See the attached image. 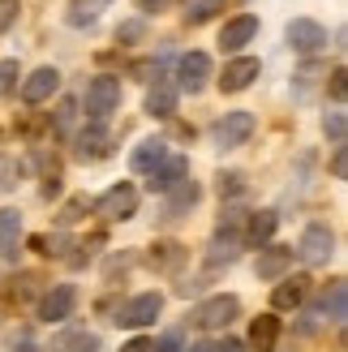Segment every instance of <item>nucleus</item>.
Masks as SVG:
<instances>
[{"label": "nucleus", "mask_w": 348, "mask_h": 352, "mask_svg": "<svg viewBox=\"0 0 348 352\" xmlns=\"http://www.w3.org/2000/svg\"><path fill=\"white\" fill-rule=\"evenodd\" d=\"M232 318H241V301L237 296H211V301H202L194 314H189V322L198 331H224Z\"/></svg>", "instance_id": "f257e3e1"}, {"label": "nucleus", "mask_w": 348, "mask_h": 352, "mask_svg": "<svg viewBox=\"0 0 348 352\" xmlns=\"http://www.w3.org/2000/svg\"><path fill=\"white\" fill-rule=\"evenodd\" d=\"M116 108H120V82L112 74L91 78V86H86V116L103 120V116H112Z\"/></svg>", "instance_id": "f03ea898"}, {"label": "nucleus", "mask_w": 348, "mask_h": 352, "mask_svg": "<svg viewBox=\"0 0 348 352\" xmlns=\"http://www.w3.org/2000/svg\"><path fill=\"white\" fill-rule=\"evenodd\" d=\"M160 309H164V296L160 292H138L133 301H125L116 309V327H129V331H138V327H146V322H155L160 318Z\"/></svg>", "instance_id": "7ed1b4c3"}, {"label": "nucleus", "mask_w": 348, "mask_h": 352, "mask_svg": "<svg viewBox=\"0 0 348 352\" xmlns=\"http://www.w3.org/2000/svg\"><path fill=\"white\" fill-rule=\"evenodd\" d=\"M133 210H138V189H133L129 181L112 185V189L95 202V215H103V219H133Z\"/></svg>", "instance_id": "20e7f679"}, {"label": "nucleus", "mask_w": 348, "mask_h": 352, "mask_svg": "<svg viewBox=\"0 0 348 352\" xmlns=\"http://www.w3.org/2000/svg\"><path fill=\"white\" fill-rule=\"evenodd\" d=\"M331 245H336L331 228H327V223H309L305 232H301V245H297V254L309 262V267H323V262L331 258Z\"/></svg>", "instance_id": "39448f33"}, {"label": "nucleus", "mask_w": 348, "mask_h": 352, "mask_svg": "<svg viewBox=\"0 0 348 352\" xmlns=\"http://www.w3.org/2000/svg\"><path fill=\"white\" fill-rule=\"evenodd\" d=\"M288 47L301 52V56H314L318 47H327V30L318 22H309V17H292L288 22Z\"/></svg>", "instance_id": "423d86ee"}, {"label": "nucleus", "mask_w": 348, "mask_h": 352, "mask_svg": "<svg viewBox=\"0 0 348 352\" xmlns=\"http://www.w3.org/2000/svg\"><path fill=\"white\" fill-rule=\"evenodd\" d=\"M250 133H254V112H228L215 125V146L219 151H237Z\"/></svg>", "instance_id": "0eeeda50"}, {"label": "nucleus", "mask_w": 348, "mask_h": 352, "mask_svg": "<svg viewBox=\"0 0 348 352\" xmlns=\"http://www.w3.org/2000/svg\"><path fill=\"white\" fill-rule=\"evenodd\" d=\"M74 305H78V288H74V284H56L52 292H43L39 318H43V322H65L69 314H74Z\"/></svg>", "instance_id": "6e6552de"}, {"label": "nucleus", "mask_w": 348, "mask_h": 352, "mask_svg": "<svg viewBox=\"0 0 348 352\" xmlns=\"http://www.w3.org/2000/svg\"><path fill=\"white\" fill-rule=\"evenodd\" d=\"M206 82H211V56H206V52H189V56H181V91L202 95Z\"/></svg>", "instance_id": "1a4fd4ad"}, {"label": "nucleus", "mask_w": 348, "mask_h": 352, "mask_svg": "<svg viewBox=\"0 0 348 352\" xmlns=\"http://www.w3.org/2000/svg\"><path fill=\"white\" fill-rule=\"evenodd\" d=\"M258 74H263V69H258V60H254V56H237V60L224 65L219 91H224V95H241V91H246V86H250Z\"/></svg>", "instance_id": "9d476101"}, {"label": "nucleus", "mask_w": 348, "mask_h": 352, "mask_svg": "<svg viewBox=\"0 0 348 352\" xmlns=\"http://www.w3.org/2000/svg\"><path fill=\"white\" fill-rule=\"evenodd\" d=\"M74 155H78L82 164H99V160H108V155H112V138H108V129H99V120H95L91 129H82Z\"/></svg>", "instance_id": "9b49d317"}, {"label": "nucleus", "mask_w": 348, "mask_h": 352, "mask_svg": "<svg viewBox=\"0 0 348 352\" xmlns=\"http://www.w3.org/2000/svg\"><path fill=\"white\" fill-rule=\"evenodd\" d=\"M56 91H61V74L52 65H43V69H34V74L22 82V103H47Z\"/></svg>", "instance_id": "f8f14e48"}, {"label": "nucleus", "mask_w": 348, "mask_h": 352, "mask_svg": "<svg viewBox=\"0 0 348 352\" xmlns=\"http://www.w3.org/2000/svg\"><path fill=\"white\" fill-rule=\"evenodd\" d=\"M17 254H22V215L9 206V210H0V258L17 262Z\"/></svg>", "instance_id": "ddd939ff"}, {"label": "nucleus", "mask_w": 348, "mask_h": 352, "mask_svg": "<svg viewBox=\"0 0 348 352\" xmlns=\"http://www.w3.org/2000/svg\"><path fill=\"white\" fill-rule=\"evenodd\" d=\"M254 39H258V17H250V13L232 17V22L224 26V34H219L224 52H241V47H246V43H254Z\"/></svg>", "instance_id": "4468645a"}, {"label": "nucleus", "mask_w": 348, "mask_h": 352, "mask_svg": "<svg viewBox=\"0 0 348 352\" xmlns=\"http://www.w3.org/2000/svg\"><path fill=\"white\" fill-rule=\"evenodd\" d=\"M305 296H309V279L305 275H284L280 284H275V292H271V305L275 309H297Z\"/></svg>", "instance_id": "2eb2a0df"}, {"label": "nucleus", "mask_w": 348, "mask_h": 352, "mask_svg": "<svg viewBox=\"0 0 348 352\" xmlns=\"http://www.w3.org/2000/svg\"><path fill=\"white\" fill-rule=\"evenodd\" d=\"M198 198H202L198 181H189V176H185V181H177V185L168 189V210H164V215H168V219H181L185 210H194V206H198Z\"/></svg>", "instance_id": "dca6fc26"}, {"label": "nucleus", "mask_w": 348, "mask_h": 352, "mask_svg": "<svg viewBox=\"0 0 348 352\" xmlns=\"http://www.w3.org/2000/svg\"><path fill=\"white\" fill-rule=\"evenodd\" d=\"M164 160H168V142H164V138H146V142H138V146H133L129 168H133V172H155Z\"/></svg>", "instance_id": "f3484780"}, {"label": "nucleus", "mask_w": 348, "mask_h": 352, "mask_svg": "<svg viewBox=\"0 0 348 352\" xmlns=\"http://www.w3.org/2000/svg\"><path fill=\"white\" fill-rule=\"evenodd\" d=\"M292 267V250H284V245H271V250L258 254V279H284Z\"/></svg>", "instance_id": "a211bd4d"}, {"label": "nucleus", "mask_w": 348, "mask_h": 352, "mask_svg": "<svg viewBox=\"0 0 348 352\" xmlns=\"http://www.w3.org/2000/svg\"><path fill=\"white\" fill-rule=\"evenodd\" d=\"M189 176V160H181V155H168V160L151 172V189H160V193H168L177 181H185Z\"/></svg>", "instance_id": "6ab92c4d"}, {"label": "nucleus", "mask_w": 348, "mask_h": 352, "mask_svg": "<svg viewBox=\"0 0 348 352\" xmlns=\"http://www.w3.org/2000/svg\"><path fill=\"white\" fill-rule=\"evenodd\" d=\"M275 340H280V318H275V314H258L254 327H250L254 352H275Z\"/></svg>", "instance_id": "aec40b11"}, {"label": "nucleus", "mask_w": 348, "mask_h": 352, "mask_svg": "<svg viewBox=\"0 0 348 352\" xmlns=\"http://www.w3.org/2000/svg\"><path fill=\"white\" fill-rule=\"evenodd\" d=\"M146 112H151V116H160V120H168L172 112H177V86L155 82L151 91H146Z\"/></svg>", "instance_id": "412c9836"}, {"label": "nucleus", "mask_w": 348, "mask_h": 352, "mask_svg": "<svg viewBox=\"0 0 348 352\" xmlns=\"http://www.w3.org/2000/svg\"><path fill=\"white\" fill-rule=\"evenodd\" d=\"M275 223H280V215H275V210H254L250 223H246V241H250V245H263V241L275 232Z\"/></svg>", "instance_id": "4be33fe9"}, {"label": "nucleus", "mask_w": 348, "mask_h": 352, "mask_svg": "<svg viewBox=\"0 0 348 352\" xmlns=\"http://www.w3.org/2000/svg\"><path fill=\"white\" fill-rule=\"evenodd\" d=\"M219 9H224V0H185V22L202 26V22H211Z\"/></svg>", "instance_id": "5701e85b"}, {"label": "nucleus", "mask_w": 348, "mask_h": 352, "mask_svg": "<svg viewBox=\"0 0 348 352\" xmlns=\"http://www.w3.org/2000/svg\"><path fill=\"white\" fill-rule=\"evenodd\" d=\"M323 309L331 314V322H344V309H348V288H344V279H336L331 292L323 296Z\"/></svg>", "instance_id": "b1692460"}, {"label": "nucleus", "mask_w": 348, "mask_h": 352, "mask_svg": "<svg viewBox=\"0 0 348 352\" xmlns=\"http://www.w3.org/2000/svg\"><path fill=\"white\" fill-rule=\"evenodd\" d=\"M181 258H185V250H181V245L164 241V245H155V254H151V267H160V271H172V267H177Z\"/></svg>", "instance_id": "393cba45"}, {"label": "nucleus", "mask_w": 348, "mask_h": 352, "mask_svg": "<svg viewBox=\"0 0 348 352\" xmlns=\"http://www.w3.org/2000/svg\"><path fill=\"white\" fill-rule=\"evenodd\" d=\"M323 133L331 138L336 146H344V138H348V116H344V112H327V116H323Z\"/></svg>", "instance_id": "a878e982"}, {"label": "nucleus", "mask_w": 348, "mask_h": 352, "mask_svg": "<svg viewBox=\"0 0 348 352\" xmlns=\"http://www.w3.org/2000/svg\"><path fill=\"white\" fill-rule=\"evenodd\" d=\"M215 189H219V198H237V193H246V176L241 172H219Z\"/></svg>", "instance_id": "bb28decb"}, {"label": "nucleus", "mask_w": 348, "mask_h": 352, "mask_svg": "<svg viewBox=\"0 0 348 352\" xmlns=\"http://www.w3.org/2000/svg\"><path fill=\"white\" fill-rule=\"evenodd\" d=\"M17 9H22L17 0H0V34H5V30L17 22Z\"/></svg>", "instance_id": "cd10ccee"}, {"label": "nucleus", "mask_w": 348, "mask_h": 352, "mask_svg": "<svg viewBox=\"0 0 348 352\" xmlns=\"http://www.w3.org/2000/svg\"><path fill=\"white\" fill-rule=\"evenodd\" d=\"M17 82V60H0V95Z\"/></svg>", "instance_id": "c85d7f7f"}, {"label": "nucleus", "mask_w": 348, "mask_h": 352, "mask_svg": "<svg viewBox=\"0 0 348 352\" xmlns=\"http://www.w3.org/2000/svg\"><path fill=\"white\" fill-rule=\"evenodd\" d=\"M327 91H331L336 103H344V91H348V74H344V69H336V74H331V86H327Z\"/></svg>", "instance_id": "c756f323"}, {"label": "nucleus", "mask_w": 348, "mask_h": 352, "mask_svg": "<svg viewBox=\"0 0 348 352\" xmlns=\"http://www.w3.org/2000/svg\"><path fill=\"white\" fill-rule=\"evenodd\" d=\"M17 172H22V168H17V164H9V160H0V189H13V185H17Z\"/></svg>", "instance_id": "7c9ffc66"}, {"label": "nucleus", "mask_w": 348, "mask_h": 352, "mask_svg": "<svg viewBox=\"0 0 348 352\" xmlns=\"http://www.w3.org/2000/svg\"><path fill=\"white\" fill-rule=\"evenodd\" d=\"M82 210H86V198L65 202V210H61V223H74V219H82Z\"/></svg>", "instance_id": "2f4dec72"}, {"label": "nucleus", "mask_w": 348, "mask_h": 352, "mask_svg": "<svg viewBox=\"0 0 348 352\" xmlns=\"http://www.w3.org/2000/svg\"><path fill=\"white\" fill-rule=\"evenodd\" d=\"M155 352H181V331H168V336L155 344Z\"/></svg>", "instance_id": "473e14b6"}, {"label": "nucleus", "mask_w": 348, "mask_h": 352, "mask_svg": "<svg viewBox=\"0 0 348 352\" xmlns=\"http://www.w3.org/2000/svg\"><path fill=\"white\" fill-rule=\"evenodd\" d=\"M116 39H142V22H125L116 30Z\"/></svg>", "instance_id": "72a5a7b5"}, {"label": "nucleus", "mask_w": 348, "mask_h": 352, "mask_svg": "<svg viewBox=\"0 0 348 352\" xmlns=\"http://www.w3.org/2000/svg\"><path fill=\"white\" fill-rule=\"evenodd\" d=\"M120 352H155V340H142V336H138V340H129Z\"/></svg>", "instance_id": "f704fd0d"}, {"label": "nucleus", "mask_w": 348, "mask_h": 352, "mask_svg": "<svg viewBox=\"0 0 348 352\" xmlns=\"http://www.w3.org/2000/svg\"><path fill=\"white\" fill-rule=\"evenodd\" d=\"M74 352H99V340L95 336H82V340H74Z\"/></svg>", "instance_id": "c9c22d12"}, {"label": "nucleus", "mask_w": 348, "mask_h": 352, "mask_svg": "<svg viewBox=\"0 0 348 352\" xmlns=\"http://www.w3.org/2000/svg\"><path fill=\"white\" fill-rule=\"evenodd\" d=\"M133 5L142 9V13H164V5H168V0H133Z\"/></svg>", "instance_id": "e433bc0d"}, {"label": "nucleus", "mask_w": 348, "mask_h": 352, "mask_svg": "<svg viewBox=\"0 0 348 352\" xmlns=\"http://www.w3.org/2000/svg\"><path fill=\"white\" fill-rule=\"evenodd\" d=\"M211 352H246V348H241V340H219L211 344Z\"/></svg>", "instance_id": "4c0bfd02"}, {"label": "nucleus", "mask_w": 348, "mask_h": 352, "mask_svg": "<svg viewBox=\"0 0 348 352\" xmlns=\"http://www.w3.org/2000/svg\"><path fill=\"white\" fill-rule=\"evenodd\" d=\"M344 168H348V160H344V151H336V160H331V172H336V176H344Z\"/></svg>", "instance_id": "58836bf2"}, {"label": "nucleus", "mask_w": 348, "mask_h": 352, "mask_svg": "<svg viewBox=\"0 0 348 352\" xmlns=\"http://www.w3.org/2000/svg\"><path fill=\"white\" fill-rule=\"evenodd\" d=\"M189 352H211V344H198V348H189Z\"/></svg>", "instance_id": "ea45409f"}]
</instances>
